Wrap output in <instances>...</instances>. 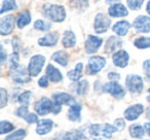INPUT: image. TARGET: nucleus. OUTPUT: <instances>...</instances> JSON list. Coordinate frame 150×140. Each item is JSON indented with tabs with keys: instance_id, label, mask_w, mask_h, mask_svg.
Masks as SVG:
<instances>
[{
	"instance_id": "1",
	"label": "nucleus",
	"mask_w": 150,
	"mask_h": 140,
	"mask_svg": "<svg viewBox=\"0 0 150 140\" xmlns=\"http://www.w3.org/2000/svg\"><path fill=\"white\" fill-rule=\"evenodd\" d=\"M116 131L117 128L110 124H95L90 127L88 133L94 140H103L111 138Z\"/></svg>"
},
{
	"instance_id": "20",
	"label": "nucleus",
	"mask_w": 150,
	"mask_h": 140,
	"mask_svg": "<svg viewBox=\"0 0 150 140\" xmlns=\"http://www.w3.org/2000/svg\"><path fill=\"white\" fill-rule=\"evenodd\" d=\"M46 75L48 76L50 80H52V82H60L63 80V75L60 72V70L54 66H52V64L48 65L47 68H46Z\"/></svg>"
},
{
	"instance_id": "34",
	"label": "nucleus",
	"mask_w": 150,
	"mask_h": 140,
	"mask_svg": "<svg viewBox=\"0 0 150 140\" xmlns=\"http://www.w3.org/2000/svg\"><path fill=\"white\" fill-rule=\"evenodd\" d=\"M88 80H81L77 84L76 86V93L78 95H86V92H88Z\"/></svg>"
},
{
	"instance_id": "8",
	"label": "nucleus",
	"mask_w": 150,
	"mask_h": 140,
	"mask_svg": "<svg viewBox=\"0 0 150 140\" xmlns=\"http://www.w3.org/2000/svg\"><path fill=\"white\" fill-rule=\"evenodd\" d=\"M110 19L107 18V16H105L104 14H98L96 16V19H95V31L97 33H105V32L108 30L109 26H110Z\"/></svg>"
},
{
	"instance_id": "31",
	"label": "nucleus",
	"mask_w": 150,
	"mask_h": 140,
	"mask_svg": "<svg viewBox=\"0 0 150 140\" xmlns=\"http://www.w3.org/2000/svg\"><path fill=\"white\" fill-rule=\"evenodd\" d=\"M26 136V131L23 129H20L18 131L11 133V135H8L4 140H23Z\"/></svg>"
},
{
	"instance_id": "44",
	"label": "nucleus",
	"mask_w": 150,
	"mask_h": 140,
	"mask_svg": "<svg viewBox=\"0 0 150 140\" xmlns=\"http://www.w3.org/2000/svg\"><path fill=\"white\" fill-rule=\"evenodd\" d=\"M5 59H6V55H5V52H4V50H3V48H1V63H2V64L5 61Z\"/></svg>"
},
{
	"instance_id": "35",
	"label": "nucleus",
	"mask_w": 150,
	"mask_h": 140,
	"mask_svg": "<svg viewBox=\"0 0 150 140\" xmlns=\"http://www.w3.org/2000/svg\"><path fill=\"white\" fill-rule=\"evenodd\" d=\"M13 125L9 122L2 121L0 122V134L3 135L5 133H8V132L13 131Z\"/></svg>"
},
{
	"instance_id": "14",
	"label": "nucleus",
	"mask_w": 150,
	"mask_h": 140,
	"mask_svg": "<svg viewBox=\"0 0 150 140\" xmlns=\"http://www.w3.org/2000/svg\"><path fill=\"white\" fill-rule=\"evenodd\" d=\"M144 107L142 104H135L125 110V117L127 121H135L142 114Z\"/></svg>"
},
{
	"instance_id": "46",
	"label": "nucleus",
	"mask_w": 150,
	"mask_h": 140,
	"mask_svg": "<svg viewBox=\"0 0 150 140\" xmlns=\"http://www.w3.org/2000/svg\"><path fill=\"white\" fill-rule=\"evenodd\" d=\"M146 11H147V13L150 15V1H148V3H147V6H146Z\"/></svg>"
},
{
	"instance_id": "27",
	"label": "nucleus",
	"mask_w": 150,
	"mask_h": 140,
	"mask_svg": "<svg viewBox=\"0 0 150 140\" xmlns=\"http://www.w3.org/2000/svg\"><path fill=\"white\" fill-rule=\"evenodd\" d=\"M63 140H86V136L79 130L69 131L63 137Z\"/></svg>"
},
{
	"instance_id": "24",
	"label": "nucleus",
	"mask_w": 150,
	"mask_h": 140,
	"mask_svg": "<svg viewBox=\"0 0 150 140\" xmlns=\"http://www.w3.org/2000/svg\"><path fill=\"white\" fill-rule=\"evenodd\" d=\"M82 70H83V64L82 63H78L73 70H70L68 72V77L70 78L72 82H77L81 78L82 76Z\"/></svg>"
},
{
	"instance_id": "3",
	"label": "nucleus",
	"mask_w": 150,
	"mask_h": 140,
	"mask_svg": "<svg viewBox=\"0 0 150 140\" xmlns=\"http://www.w3.org/2000/svg\"><path fill=\"white\" fill-rule=\"evenodd\" d=\"M35 111L38 113L39 115H45L50 112H54V113H59L61 111V107L56 106L52 100H50L46 97L41 98L39 101L35 103Z\"/></svg>"
},
{
	"instance_id": "36",
	"label": "nucleus",
	"mask_w": 150,
	"mask_h": 140,
	"mask_svg": "<svg viewBox=\"0 0 150 140\" xmlns=\"http://www.w3.org/2000/svg\"><path fill=\"white\" fill-rule=\"evenodd\" d=\"M143 2L144 0H127V5L133 11H138L139 9H141Z\"/></svg>"
},
{
	"instance_id": "10",
	"label": "nucleus",
	"mask_w": 150,
	"mask_h": 140,
	"mask_svg": "<svg viewBox=\"0 0 150 140\" xmlns=\"http://www.w3.org/2000/svg\"><path fill=\"white\" fill-rule=\"evenodd\" d=\"M52 101H54V105L61 107L62 105H69L72 106L75 104V99L71 95L67 94V93H56L52 95Z\"/></svg>"
},
{
	"instance_id": "12",
	"label": "nucleus",
	"mask_w": 150,
	"mask_h": 140,
	"mask_svg": "<svg viewBox=\"0 0 150 140\" xmlns=\"http://www.w3.org/2000/svg\"><path fill=\"white\" fill-rule=\"evenodd\" d=\"M133 27L141 33H148L150 32V18L146 16H139L134 21Z\"/></svg>"
},
{
	"instance_id": "22",
	"label": "nucleus",
	"mask_w": 150,
	"mask_h": 140,
	"mask_svg": "<svg viewBox=\"0 0 150 140\" xmlns=\"http://www.w3.org/2000/svg\"><path fill=\"white\" fill-rule=\"evenodd\" d=\"M122 45V41L119 38L115 37V36H111L106 42V46H105V52L106 53H111L113 50H115L116 48H120Z\"/></svg>"
},
{
	"instance_id": "29",
	"label": "nucleus",
	"mask_w": 150,
	"mask_h": 140,
	"mask_svg": "<svg viewBox=\"0 0 150 140\" xmlns=\"http://www.w3.org/2000/svg\"><path fill=\"white\" fill-rule=\"evenodd\" d=\"M18 9V4L16 3V0H3L2 6L0 9V14H4L8 11H15Z\"/></svg>"
},
{
	"instance_id": "5",
	"label": "nucleus",
	"mask_w": 150,
	"mask_h": 140,
	"mask_svg": "<svg viewBox=\"0 0 150 140\" xmlns=\"http://www.w3.org/2000/svg\"><path fill=\"white\" fill-rule=\"evenodd\" d=\"M125 85H127L129 91L132 93H141L144 87L143 80H142L141 76L137 75V74H129V75H127V80H125Z\"/></svg>"
},
{
	"instance_id": "45",
	"label": "nucleus",
	"mask_w": 150,
	"mask_h": 140,
	"mask_svg": "<svg viewBox=\"0 0 150 140\" xmlns=\"http://www.w3.org/2000/svg\"><path fill=\"white\" fill-rule=\"evenodd\" d=\"M144 127H145V130H146V132H147V134L150 136V123H146Z\"/></svg>"
},
{
	"instance_id": "23",
	"label": "nucleus",
	"mask_w": 150,
	"mask_h": 140,
	"mask_svg": "<svg viewBox=\"0 0 150 140\" xmlns=\"http://www.w3.org/2000/svg\"><path fill=\"white\" fill-rule=\"evenodd\" d=\"M30 22H31V15H30V11H22L21 14L19 15L17 19V26L22 29L24 28L25 26L29 25Z\"/></svg>"
},
{
	"instance_id": "37",
	"label": "nucleus",
	"mask_w": 150,
	"mask_h": 140,
	"mask_svg": "<svg viewBox=\"0 0 150 140\" xmlns=\"http://www.w3.org/2000/svg\"><path fill=\"white\" fill-rule=\"evenodd\" d=\"M7 100H8L7 92L4 89H1V90H0V106H1V108H3V107L6 105Z\"/></svg>"
},
{
	"instance_id": "6",
	"label": "nucleus",
	"mask_w": 150,
	"mask_h": 140,
	"mask_svg": "<svg viewBox=\"0 0 150 140\" xmlns=\"http://www.w3.org/2000/svg\"><path fill=\"white\" fill-rule=\"evenodd\" d=\"M27 70L24 66L19 65L16 68L9 69V74L13 77V80L15 82H19V84H24V82H30V76L28 75L29 73H27Z\"/></svg>"
},
{
	"instance_id": "7",
	"label": "nucleus",
	"mask_w": 150,
	"mask_h": 140,
	"mask_svg": "<svg viewBox=\"0 0 150 140\" xmlns=\"http://www.w3.org/2000/svg\"><path fill=\"white\" fill-rule=\"evenodd\" d=\"M106 65V60L105 58L100 56H94L88 60V71L90 74L95 75L98 72H100L104 66Z\"/></svg>"
},
{
	"instance_id": "9",
	"label": "nucleus",
	"mask_w": 150,
	"mask_h": 140,
	"mask_svg": "<svg viewBox=\"0 0 150 140\" xmlns=\"http://www.w3.org/2000/svg\"><path fill=\"white\" fill-rule=\"evenodd\" d=\"M103 92H106L111 94L112 96H114L115 98H121L125 96V90L119 84H117L116 82H107L103 86Z\"/></svg>"
},
{
	"instance_id": "25",
	"label": "nucleus",
	"mask_w": 150,
	"mask_h": 140,
	"mask_svg": "<svg viewBox=\"0 0 150 140\" xmlns=\"http://www.w3.org/2000/svg\"><path fill=\"white\" fill-rule=\"evenodd\" d=\"M52 59L57 62L58 64L62 65V66H67L68 65V54L64 50H59V52H56L54 55H52Z\"/></svg>"
},
{
	"instance_id": "16",
	"label": "nucleus",
	"mask_w": 150,
	"mask_h": 140,
	"mask_svg": "<svg viewBox=\"0 0 150 140\" xmlns=\"http://www.w3.org/2000/svg\"><path fill=\"white\" fill-rule=\"evenodd\" d=\"M108 14L110 17L113 18H121L127 16L129 11H127V7L121 3H114L112 4L108 9Z\"/></svg>"
},
{
	"instance_id": "28",
	"label": "nucleus",
	"mask_w": 150,
	"mask_h": 140,
	"mask_svg": "<svg viewBox=\"0 0 150 140\" xmlns=\"http://www.w3.org/2000/svg\"><path fill=\"white\" fill-rule=\"evenodd\" d=\"M144 130L145 129L141 125L136 124V125H132L129 127V134L134 138H142L144 136V134H145Z\"/></svg>"
},
{
	"instance_id": "2",
	"label": "nucleus",
	"mask_w": 150,
	"mask_h": 140,
	"mask_svg": "<svg viewBox=\"0 0 150 140\" xmlns=\"http://www.w3.org/2000/svg\"><path fill=\"white\" fill-rule=\"evenodd\" d=\"M43 14L52 22H63L66 18V11L64 6L58 4H46L43 7Z\"/></svg>"
},
{
	"instance_id": "38",
	"label": "nucleus",
	"mask_w": 150,
	"mask_h": 140,
	"mask_svg": "<svg viewBox=\"0 0 150 140\" xmlns=\"http://www.w3.org/2000/svg\"><path fill=\"white\" fill-rule=\"evenodd\" d=\"M24 119H26V122L27 123H29V124H34V123H38V117H37V115L35 114V113H28L27 115H26Z\"/></svg>"
},
{
	"instance_id": "32",
	"label": "nucleus",
	"mask_w": 150,
	"mask_h": 140,
	"mask_svg": "<svg viewBox=\"0 0 150 140\" xmlns=\"http://www.w3.org/2000/svg\"><path fill=\"white\" fill-rule=\"evenodd\" d=\"M31 98H32V93L30 91H26V92L22 93L19 96V102L22 105H24V106H28Z\"/></svg>"
},
{
	"instance_id": "19",
	"label": "nucleus",
	"mask_w": 150,
	"mask_h": 140,
	"mask_svg": "<svg viewBox=\"0 0 150 140\" xmlns=\"http://www.w3.org/2000/svg\"><path fill=\"white\" fill-rule=\"evenodd\" d=\"M129 28H131V24L127 21H119L113 25V32L117 34L118 36H125L127 34Z\"/></svg>"
},
{
	"instance_id": "40",
	"label": "nucleus",
	"mask_w": 150,
	"mask_h": 140,
	"mask_svg": "<svg viewBox=\"0 0 150 140\" xmlns=\"http://www.w3.org/2000/svg\"><path fill=\"white\" fill-rule=\"evenodd\" d=\"M143 67H144V70H145L146 74H147V77L150 80V60L145 61L143 64Z\"/></svg>"
},
{
	"instance_id": "30",
	"label": "nucleus",
	"mask_w": 150,
	"mask_h": 140,
	"mask_svg": "<svg viewBox=\"0 0 150 140\" xmlns=\"http://www.w3.org/2000/svg\"><path fill=\"white\" fill-rule=\"evenodd\" d=\"M135 46L138 48H150V38L149 37H139L134 41Z\"/></svg>"
},
{
	"instance_id": "41",
	"label": "nucleus",
	"mask_w": 150,
	"mask_h": 140,
	"mask_svg": "<svg viewBox=\"0 0 150 140\" xmlns=\"http://www.w3.org/2000/svg\"><path fill=\"white\" fill-rule=\"evenodd\" d=\"M108 78L112 82H115V80H118L120 78V75L116 72H109L108 73Z\"/></svg>"
},
{
	"instance_id": "13",
	"label": "nucleus",
	"mask_w": 150,
	"mask_h": 140,
	"mask_svg": "<svg viewBox=\"0 0 150 140\" xmlns=\"http://www.w3.org/2000/svg\"><path fill=\"white\" fill-rule=\"evenodd\" d=\"M103 43V39L98 36L90 35L86 41V50L88 54H94L100 48Z\"/></svg>"
},
{
	"instance_id": "26",
	"label": "nucleus",
	"mask_w": 150,
	"mask_h": 140,
	"mask_svg": "<svg viewBox=\"0 0 150 140\" xmlns=\"http://www.w3.org/2000/svg\"><path fill=\"white\" fill-rule=\"evenodd\" d=\"M76 43V36L72 31H66L63 37V45L65 48H72Z\"/></svg>"
},
{
	"instance_id": "21",
	"label": "nucleus",
	"mask_w": 150,
	"mask_h": 140,
	"mask_svg": "<svg viewBox=\"0 0 150 140\" xmlns=\"http://www.w3.org/2000/svg\"><path fill=\"white\" fill-rule=\"evenodd\" d=\"M82 106L80 104H74L69 108L68 110V119L72 122H79L81 117H80V111H81Z\"/></svg>"
},
{
	"instance_id": "15",
	"label": "nucleus",
	"mask_w": 150,
	"mask_h": 140,
	"mask_svg": "<svg viewBox=\"0 0 150 140\" xmlns=\"http://www.w3.org/2000/svg\"><path fill=\"white\" fill-rule=\"evenodd\" d=\"M129 54L123 50H117L113 55V63H114L115 66L119 67V68H125L127 65V63H129Z\"/></svg>"
},
{
	"instance_id": "18",
	"label": "nucleus",
	"mask_w": 150,
	"mask_h": 140,
	"mask_svg": "<svg viewBox=\"0 0 150 140\" xmlns=\"http://www.w3.org/2000/svg\"><path fill=\"white\" fill-rule=\"evenodd\" d=\"M52 126H54V123H52V119H42V121L38 122L36 132L39 135H45V134L50 133L52 131Z\"/></svg>"
},
{
	"instance_id": "39",
	"label": "nucleus",
	"mask_w": 150,
	"mask_h": 140,
	"mask_svg": "<svg viewBox=\"0 0 150 140\" xmlns=\"http://www.w3.org/2000/svg\"><path fill=\"white\" fill-rule=\"evenodd\" d=\"M38 85H39L41 88H46V87H48V76L47 75L42 76L39 80V82H38Z\"/></svg>"
},
{
	"instance_id": "33",
	"label": "nucleus",
	"mask_w": 150,
	"mask_h": 140,
	"mask_svg": "<svg viewBox=\"0 0 150 140\" xmlns=\"http://www.w3.org/2000/svg\"><path fill=\"white\" fill-rule=\"evenodd\" d=\"M52 25L50 23L45 21H42V20H37V21L34 23V28L37 30H40V31H48L50 29Z\"/></svg>"
},
{
	"instance_id": "48",
	"label": "nucleus",
	"mask_w": 150,
	"mask_h": 140,
	"mask_svg": "<svg viewBox=\"0 0 150 140\" xmlns=\"http://www.w3.org/2000/svg\"><path fill=\"white\" fill-rule=\"evenodd\" d=\"M146 117H147V119H150V107L147 108V114H146Z\"/></svg>"
},
{
	"instance_id": "43",
	"label": "nucleus",
	"mask_w": 150,
	"mask_h": 140,
	"mask_svg": "<svg viewBox=\"0 0 150 140\" xmlns=\"http://www.w3.org/2000/svg\"><path fill=\"white\" fill-rule=\"evenodd\" d=\"M115 124L119 126V129H122V128H125V121H123V119H116V121H115Z\"/></svg>"
},
{
	"instance_id": "47",
	"label": "nucleus",
	"mask_w": 150,
	"mask_h": 140,
	"mask_svg": "<svg viewBox=\"0 0 150 140\" xmlns=\"http://www.w3.org/2000/svg\"><path fill=\"white\" fill-rule=\"evenodd\" d=\"M117 1H119V0H106L107 3H116Z\"/></svg>"
},
{
	"instance_id": "17",
	"label": "nucleus",
	"mask_w": 150,
	"mask_h": 140,
	"mask_svg": "<svg viewBox=\"0 0 150 140\" xmlns=\"http://www.w3.org/2000/svg\"><path fill=\"white\" fill-rule=\"evenodd\" d=\"M59 40V34L57 32H52V33H48L42 38L38 40V43L41 46H54L58 43Z\"/></svg>"
},
{
	"instance_id": "49",
	"label": "nucleus",
	"mask_w": 150,
	"mask_h": 140,
	"mask_svg": "<svg viewBox=\"0 0 150 140\" xmlns=\"http://www.w3.org/2000/svg\"><path fill=\"white\" fill-rule=\"evenodd\" d=\"M147 101L150 103V89L148 90V97H147Z\"/></svg>"
},
{
	"instance_id": "42",
	"label": "nucleus",
	"mask_w": 150,
	"mask_h": 140,
	"mask_svg": "<svg viewBox=\"0 0 150 140\" xmlns=\"http://www.w3.org/2000/svg\"><path fill=\"white\" fill-rule=\"evenodd\" d=\"M73 2H74L75 6H79V7H83L88 5V0H74Z\"/></svg>"
},
{
	"instance_id": "4",
	"label": "nucleus",
	"mask_w": 150,
	"mask_h": 140,
	"mask_svg": "<svg viewBox=\"0 0 150 140\" xmlns=\"http://www.w3.org/2000/svg\"><path fill=\"white\" fill-rule=\"evenodd\" d=\"M45 63V58L42 55H35L31 58L28 66V73L30 76H37L41 72L43 65Z\"/></svg>"
},
{
	"instance_id": "11",
	"label": "nucleus",
	"mask_w": 150,
	"mask_h": 140,
	"mask_svg": "<svg viewBox=\"0 0 150 140\" xmlns=\"http://www.w3.org/2000/svg\"><path fill=\"white\" fill-rule=\"evenodd\" d=\"M15 25V17L13 15H8L0 19V34L1 35H8L11 33Z\"/></svg>"
}]
</instances>
